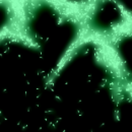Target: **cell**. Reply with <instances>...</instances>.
<instances>
[{"label":"cell","mask_w":132,"mask_h":132,"mask_svg":"<svg viewBox=\"0 0 132 132\" xmlns=\"http://www.w3.org/2000/svg\"><path fill=\"white\" fill-rule=\"evenodd\" d=\"M66 1H69V2H73V3H82V2L88 1V0H66Z\"/></svg>","instance_id":"obj_5"},{"label":"cell","mask_w":132,"mask_h":132,"mask_svg":"<svg viewBox=\"0 0 132 132\" xmlns=\"http://www.w3.org/2000/svg\"><path fill=\"white\" fill-rule=\"evenodd\" d=\"M122 21L121 10L114 0H100L89 16V27L99 33L111 32Z\"/></svg>","instance_id":"obj_2"},{"label":"cell","mask_w":132,"mask_h":132,"mask_svg":"<svg viewBox=\"0 0 132 132\" xmlns=\"http://www.w3.org/2000/svg\"><path fill=\"white\" fill-rule=\"evenodd\" d=\"M115 49L126 76L132 81V34L121 37L116 42Z\"/></svg>","instance_id":"obj_3"},{"label":"cell","mask_w":132,"mask_h":132,"mask_svg":"<svg viewBox=\"0 0 132 132\" xmlns=\"http://www.w3.org/2000/svg\"><path fill=\"white\" fill-rule=\"evenodd\" d=\"M59 11L51 3L38 0L27 8L24 13V28L28 37L34 33L40 38L50 37L62 22Z\"/></svg>","instance_id":"obj_1"},{"label":"cell","mask_w":132,"mask_h":132,"mask_svg":"<svg viewBox=\"0 0 132 132\" xmlns=\"http://www.w3.org/2000/svg\"><path fill=\"white\" fill-rule=\"evenodd\" d=\"M116 3L122 6L126 11L132 14V0H114Z\"/></svg>","instance_id":"obj_4"}]
</instances>
